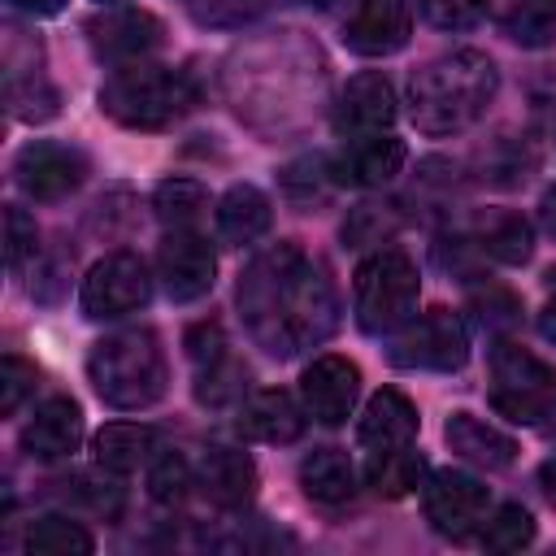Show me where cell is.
I'll use <instances>...</instances> for the list:
<instances>
[{"mask_svg": "<svg viewBox=\"0 0 556 556\" xmlns=\"http://www.w3.org/2000/svg\"><path fill=\"white\" fill-rule=\"evenodd\" d=\"M417 265L395 252V248H382L374 252L369 261H361L356 269V282H352V300H356V321L361 330L369 334H382V330H395L413 317L417 308Z\"/></svg>", "mask_w": 556, "mask_h": 556, "instance_id": "obj_5", "label": "cell"}, {"mask_svg": "<svg viewBox=\"0 0 556 556\" xmlns=\"http://www.w3.org/2000/svg\"><path fill=\"white\" fill-rule=\"evenodd\" d=\"M443 434H447V447L456 456H465L469 465H478V469H508L517 460V443L504 430H495L491 421L473 417V413H452Z\"/></svg>", "mask_w": 556, "mask_h": 556, "instance_id": "obj_19", "label": "cell"}, {"mask_svg": "<svg viewBox=\"0 0 556 556\" xmlns=\"http://www.w3.org/2000/svg\"><path fill=\"white\" fill-rule=\"evenodd\" d=\"M148 491H152V500L165 504V508L182 504V500L191 495V465H187L178 452L156 456V460H152V473H148Z\"/></svg>", "mask_w": 556, "mask_h": 556, "instance_id": "obj_31", "label": "cell"}, {"mask_svg": "<svg viewBox=\"0 0 556 556\" xmlns=\"http://www.w3.org/2000/svg\"><path fill=\"white\" fill-rule=\"evenodd\" d=\"M35 222L22 213V208H9L4 213V252H9V269H22V261H26V252H35Z\"/></svg>", "mask_w": 556, "mask_h": 556, "instance_id": "obj_37", "label": "cell"}, {"mask_svg": "<svg viewBox=\"0 0 556 556\" xmlns=\"http://www.w3.org/2000/svg\"><path fill=\"white\" fill-rule=\"evenodd\" d=\"M473 304L482 308V321H486V326H513V321H517V300H513L508 291H495V287H491V291L478 295Z\"/></svg>", "mask_w": 556, "mask_h": 556, "instance_id": "obj_39", "label": "cell"}, {"mask_svg": "<svg viewBox=\"0 0 556 556\" xmlns=\"http://www.w3.org/2000/svg\"><path fill=\"white\" fill-rule=\"evenodd\" d=\"M421 473H426V465H421L417 452H408V443H404V447H378V452H369V460H365V482H369L382 500H404V495H413V491L421 486Z\"/></svg>", "mask_w": 556, "mask_h": 556, "instance_id": "obj_25", "label": "cell"}, {"mask_svg": "<svg viewBox=\"0 0 556 556\" xmlns=\"http://www.w3.org/2000/svg\"><path fill=\"white\" fill-rule=\"evenodd\" d=\"M356 434L374 452L378 447H404V443H413V434H417V408H413V400L404 391H391V387L374 391L369 404H365V413H361Z\"/></svg>", "mask_w": 556, "mask_h": 556, "instance_id": "obj_18", "label": "cell"}, {"mask_svg": "<svg viewBox=\"0 0 556 556\" xmlns=\"http://www.w3.org/2000/svg\"><path fill=\"white\" fill-rule=\"evenodd\" d=\"M387 204H361L352 217H348V226H343V239H352L356 248L361 243H378V239H387L395 226H400V217L395 213H382Z\"/></svg>", "mask_w": 556, "mask_h": 556, "instance_id": "obj_35", "label": "cell"}, {"mask_svg": "<svg viewBox=\"0 0 556 556\" xmlns=\"http://www.w3.org/2000/svg\"><path fill=\"white\" fill-rule=\"evenodd\" d=\"M248 378V369L239 365V361H230V352L222 356V361H213V365H204L200 369V382H195V400L200 404H226L235 391H239V382Z\"/></svg>", "mask_w": 556, "mask_h": 556, "instance_id": "obj_33", "label": "cell"}, {"mask_svg": "<svg viewBox=\"0 0 556 556\" xmlns=\"http://www.w3.org/2000/svg\"><path fill=\"white\" fill-rule=\"evenodd\" d=\"M495 65L491 56L460 48L426 61L408 83V113L421 135H456L473 126L495 100Z\"/></svg>", "mask_w": 556, "mask_h": 556, "instance_id": "obj_2", "label": "cell"}, {"mask_svg": "<svg viewBox=\"0 0 556 556\" xmlns=\"http://www.w3.org/2000/svg\"><path fill=\"white\" fill-rule=\"evenodd\" d=\"M187 356H191L200 369L213 365V361H222V356H226V334H222V326H217V321L191 326V330H187Z\"/></svg>", "mask_w": 556, "mask_h": 556, "instance_id": "obj_38", "label": "cell"}, {"mask_svg": "<svg viewBox=\"0 0 556 556\" xmlns=\"http://www.w3.org/2000/svg\"><path fill=\"white\" fill-rule=\"evenodd\" d=\"M300 486H304V495L317 500V504H343V500H352V491H356V469H352L348 452H339V447H317V452H308V456L300 460Z\"/></svg>", "mask_w": 556, "mask_h": 556, "instance_id": "obj_24", "label": "cell"}, {"mask_svg": "<svg viewBox=\"0 0 556 556\" xmlns=\"http://www.w3.org/2000/svg\"><path fill=\"white\" fill-rule=\"evenodd\" d=\"M543 482H547V495H552V504H556V460L543 465Z\"/></svg>", "mask_w": 556, "mask_h": 556, "instance_id": "obj_43", "label": "cell"}, {"mask_svg": "<svg viewBox=\"0 0 556 556\" xmlns=\"http://www.w3.org/2000/svg\"><path fill=\"white\" fill-rule=\"evenodd\" d=\"M83 174H87L83 152L65 143H48V139L26 143L13 161V178L30 200H61L83 182Z\"/></svg>", "mask_w": 556, "mask_h": 556, "instance_id": "obj_11", "label": "cell"}, {"mask_svg": "<svg viewBox=\"0 0 556 556\" xmlns=\"http://www.w3.org/2000/svg\"><path fill=\"white\" fill-rule=\"evenodd\" d=\"M478 248H482L486 256L504 261V265H521V261L530 256V248H534L530 222H526L521 213L495 208V213H486V217L478 222Z\"/></svg>", "mask_w": 556, "mask_h": 556, "instance_id": "obj_26", "label": "cell"}, {"mask_svg": "<svg viewBox=\"0 0 556 556\" xmlns=\"http://www.w3.org/2000/svg\"><path fill=\"white\" fill-rule=\"evenodd\" d=\"M239 308L248 334L269 356H295L321 343L339 321L334 287L300 243H278L243 269Z\"/></svg>", "mask_w": 556, "mask_h": 556, "instance_id": "obj_1", "label": "cell"}, {"mask_svg": "<svg viewBox=\"0 0 556 556\" xmlns=\"http://www.w3.org/2000/svg\"><path fill=\"white\" fill-rule=\"evenodd\" d=\"M500 26L521 48H543L556 35V0H500Z\"/></svg>", "mask_w": 556, "mask_h": 556, "instance_id": "obj_27", "label": "cell"}, {"mask_svg": "<svg viewBox=\"0 0 556 556\" xmlns=\"http://www.w3.org/2000/svg\"><path fill=\"white\" fill-rule=\"evenodd\" d=\"M152 204H156V217H161L165 226L187 230V226L208 208V195H204V187L191 182V178H169V182L156 187Z\"/></svg>", "mask_w": 556, "mask_h": 556, "instance_id": "obj_29", "label": "cell"}, {"mask_svg": "<svg viewBox=\"0 0 556 556\" xmlns=\"http://www.w3.org/2000/svg\"><path fill=\"white\" fill-rule=\"evenodd\" d=\"M469 356L465 321L452 308H426L395 334L391 361L404 369H460Z\"/></svg>", "mask_w": 556, "mask_h": 556, "instance_id": "obj_7", "label": "cell"}, {"mask_svg": "<svg viewBox=\"0 0 556 556\" xmlns=\"http://www.w3.org/2000/svg\"><path fill=\"white\" fill-rule=\"evenodd\" d=\"M304 4H313V9H330L334 0H304Z\"/></svg>", "mask_w": 556, "mask_h": 556, "instance_id": "obj_44", "label": "cell"}, {"mask_svg": "<svg viewBox=\"0 0 556 556\" xmlns=\"http://www.w3.org/2000/svg\"><path fill=\"white\" fill-rule=\"evenodd\" d=\"M269 222H274V208H269L265 191L252 187V182H235V187L217 200V230H222V239L235 243V248L256 243V239L269 230Z\"/></svg>", "mask_w": 556, "mask_h": 556, "instance_id": "obj_22", "label": "cell"}, {"mask_svg": "<svg viewBox=\"0 0 556 556\" xmlns=\"http://www.w3.org/2000/svg\"><path fill=\"white\" fill-rule=\"evenodd\" d=\"M70 486V495L74 500H83L96 517H117L122 513V486H117V478H113V469L100 478V473H78L74 482H65Z\"/></svg>", "mask_w": 556, "mask_h": 556, "instance_id": "obj_32", "label": "cell"}, {"mask_svg": "<svg viewBox=\"0 0 556 556\" xmlns=\"http://www.w3.org/2000/svg\"><path fill=\"white\" fill-rule=\"evenodd\" d=\"M91 447H96V465H100V469L130 473V469H139L143 460H152V452H156V430L143 426V421H109V426L96 430Z\"/></svg>", "mask_w": 556, "mask_h": 556, "instance_id": "obj_23", "label": "cell"}, {"mask_svg": "<svg viewBox=\"0 0 556 556\" xmlns=\"http://www.w3.org/2000/svg\"><path fill=\"white\" fill-rule=\"evenodd\" d=\"M526 543H534V517L521 504H504V508H495V517H486V526H482L486 552H521Z\"/></svg>", "mask_w": 556, "mask_h": 556, "instance_id": "obj_30", "label": "cell"}, {"mask_svg": "<svg viewBox=\"0 0 556 556\" xmlns=\"http://www.w3.org/2000/svg\"><path fill=\"white\" fill-rule=\"evenodd\" d=\"M413 4L408 0H356L343 22V43L361 56H391L408 43Z\"/></svg>", "mask_w": 556, "mask_h": 556, "instance_id": "obj_13", "label": "cell"}, {"mask_svg": "<svg viewBox=\"0 0 556 556\" xmlns=\"http://www.w3.org/2000/svg\"><path fill=\"white\" fill-rule=\"evenodd\" d=\"M26 391H35V365H26L22 356H4V365H0V413L4 417L17 413Z\"/></svg>", "mask_w": 556, "mask_h": 556, "instance_id": "obj_36", "label": "cell"}, {"mask_svg": "<svg viewBox=\"0 0 556 556\" xmlns=\"http://www.w3.org/2000/svg\"><path fill=\"white\" fill-rule=\"evenodd\" d=\"M539 334H543L547 343H556V300H552V304L539 313Z\"/></svg>", "mask_w": 556, "mask_h": 556, "instance_id": "obj_41", "label": "cell"}, {"mask_svg": "<svg viewBox=\"0 0 556 556\" xmlns=\"http://www.w3.org/2000/svg\"><path fill=\"white\" fill-rule=\"evenodd\" d=\"M491 404L521 421V426H539L552 417L556 408V374L552 365H543L534 352H526L521 343H495L491 352Z\"/></svg>", "mask_w": 556, "mask_h": 556, "instance_id": "obj_6", "label": "cell"}, {"mask_svg": "<svg viewBox=\"0 0 556 556\" xmlns=\"http://www.w3.org/2000/svg\"><path fill=\"white\" fill-rule=\"evenodd\" d=\"M87 39H91L100 61L135 65V61L152 56L165 43V22L156 13H148V9H117V13L91 17L87 22Z\"/></svg>", "mask_w": 556, "mask_h": 556, "instance_id": "obj_10", "label": "cell"}, {"mask_svg": "<svg viewBox=\"0 0 556 556\" xmlns=\"http://www.w3.org/2000/svg\"><path fill=\"white\" fill-rule=\"evenodd\" d=\"M300 391H304V408L308 417H317L321 426H343L356 395H361V369L348 361V356H317L304 378H300Z\"/></svg>", "mask_w": 556, "mask_h": 556, "instance_id": "obj_14", "label": "cell"}, {"mask_svg": "<svg viewBox=\"0 0 556 556\" xmlns=\"http://www.w3.org/2000/svg\"><path fill=\"white\" fill-rule=\"evenodd\" d=\"M148 295H152V278H148L143 261L130 252H113V256L96 261L91 274L83 278V313L96 321L126 317V313L143 308Z\"/></svg>", "mask_w": 556, "mask_h": 556, "instance_id": "obj_9", "label": "cell"}, {"mask_svg": "<svg viewBox=\"0 0 556 556\" xmlns=\"http://www.w3.org/2000/svg\"><path fill=\"white\" fill-rule=\"evenodd\" d=\"M91 547H96V539L70 517H39L26 530L30 556H91Z\"/></svg>", "mask_w": 556, "mask_h": 556, "instance_id": "obj_28", "label": "cell"}, {"mask_svg": "<svg viewBox=\"0 0 556 556\" xmlns=\"http://www.w3.org/2000/svg\"><path fill=\"white\" fill-rule=\"evenodd\" d=\"M200 91L182 70H165V65H122L104 78L100 87V109L135 130H161L174 126L178 117H187L195 109Z\"/></svg>", "mask_w": 556, "mask_h": 556, "instance_id": "obj_3", "label": "cell"}, {"mask_svg": "<svg viewBox=\"0 0 556 556\" xmlns=\"http://www.w3.org/2000/svg\"><path fill=\"white\" fill-rule=\"evenodd\" d=\"M539 222H543V230H547V235H556V191H552V195H543V204H539Z\"/></svg>", "mask_w": 556, "mask_h": 556, "instance_id": "obj_42", "label": "cell"}, {"mask_svg": "<svg viewBox=\"0 0 556 556\" xmlns=\"http://www.w3.org/2000/svg\"><path fill=\"white\" fill-rule=\"evenodd\" d=\"M395 122V91L382 74H356L343 96H339V109H334V130L348 135V139H361V135H382L387 126Z\"/></svg>", "mask_w": 556, "mask_h": 556, "instance_id": "obj_15", "label": "cell"}, {"mask_svg": "<svg viewBox=\"0 0 556 556\" xmlns=\"http://www.w3.org/2000/svg\"><path fill=\"white\" fill-rule=\"evenodd\" d=\"M83 439V408L70 395H52L35 408V417L22 426V447L35 460H61Z\"/></svg>", "mask_w": 556, "mask_h": 556, "instance_id": "obj_17", "label": "cell"}, {"mask_svg": "<svg viewBox=\"0 0 556 556\" xmlns=\"http://www.w3.org/2000/svg\"><path fill=\"white\" fill-rule=\"evenodd\" d=\"M87 374L109 408H148L165 395V352L152 330H122L91 348Z\"/></svg>", "mask_w": 556, "mask_h": 556, "instance_id": "obj_4", "label": "cell"}, {"mask_svg": "<svg viewBox=\"0 0 556 556\" xmlns=\"http://www.w3.org/2000/svg\"><path fill=\"white\" fill-rule=\"evenodd\" d=\"M239 430L256 443H295L304 434V408L287 391H256L239 408Z\"/></svg>", "mask_w": 556, "mask_h": 556, "instance_id": "obj_21", "label": "cell"}, {"mask_svg": "<svg viewBox=\"0 0 556 556\" xmlns=\"http://www.w3.org/2000/svg\"><path fill=\"white\" fill-rule=\"evenodd\" d=\"M156 269H161L165 295L187 304V300H200L213 287L217 256H213V243L200 239L195 230H169L161 252H156Z\"/></svg>", "mask_w": 556, "mask_h": 556, "instance_id": "obj_12", "label": "cell"}, {"mask_svg": "<svg viewBox=\"0 0 556 556\" xmlns=\"http://www.w3.org/2000/svg\"><path fill=\"white\" fill-rule=\"evenodd\" d=\"M421 508H426V521L447 534V539H469L486 526V508H491V495L478 478L460 473V469H434L421 486Z\"/></svg>", "mask_w": 556, "mask_h": 556, "instance_id": "obj_8", "label": "cell"}, {"mask_svg": "<svg viewBox=\"0 0 556 556\" xmlns=\"http://www.w3.org/2000/svg\"><path fill=\"white\" fill-rule=\"evenodd\" d=\"M9 4L22 9V13H30V17H52V13L65 9V0H9Z\"/></svg>", "mask_w": 556, "mask_h": 556, "instance_id": "obj_40", "label": "cell"}, {"mask_svg": "<svg viewBox=\"0 0 556 556\" xmlns=\"http://www.w3.org/2000/svg\"><path fill=\"white\" fill-rule=\"evenodd\" d=\"M417 4H421L426 22L439 30H469L486 13V0H417Z\"/></svg>", "mask_w": 556, "mask_h": 556, "instance_id": "obj_34", "label": "cell"}, {"mask_svg": "<svg viewBox=\"0 0 556 556\" xmlns=\"http://www.w3.org/2000/svg\"><path fill=\"white\" fill-rule=\"evenodd\" d=\"M404 156H408L404 139H395L387 130L382 135H361V139H348V148L334 156L330 174L348 187H382L404 169Z\"/></svg>", "mask_w": 556, "mask_h": 556, "instance_id": "obj_16", "label": "cell"}, {"mask_svg": "<svg viewBox=\"0 0 556 556\" xmlns=\"http://www.w3.org/2000/svg\"><path fill=\"white\" fill-rule=\"evenodd\" d=\"M200 486L217 508H243L256 495V465L248 452L208 447L200 460Z\"/></svg>", "mask_w": 556, "mask_h": 556, "instance_id": "obj_20", "label": "cell"}]
</instances>
